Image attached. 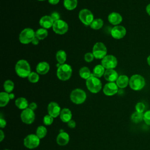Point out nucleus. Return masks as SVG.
<instances>
[{
	"label": "nucleus",
	"mask_w": 150,
	"mask_h": 150,
	"mask_svg": "<svg viewBox=\"0 0 150 150\" xmlns=\"http://www.w3.org/2000/svg\"><path fill=\"white\" fill-rule=\"evenodd\" d=\"M15 70L16 74L21 78L28 77L31 73L30 66L29 62L25 59L19 60L16 62Z\"/></svg>",
	"instance_id": "nucleus-1"
},
{
	"label": "nucleus",
	"mask_w": 150,
	"mask_h": 150,
	"mask_svg": "<svg viewBox=\"0 0 150 150\" xmlns=\"http://www.w3.org/2000/svg\"><path fill=\"white\" fill-rule=\"evenodd\" d=\"M71 66L68 64H60L57 69L56 75L57 78L62 81L68 80L72 74Z\"/></svg>",
	"instance_id": "nucleus-2"
},
{
	"label": "nucleus",
	"mask_w": 150,
	"mask_h": 150,
	"mask_svg": "<svg viewBox=\"0 0 150 150\" xmlns=\"http://www.w3.org/2000/svg\"><path fill=\"white\" fill-rule=\"evenodd\" d=\"M86 84L88 90L94 94L98 93L102 88L101 80L99 78L94 76L93 74L86 80Z\"/></svg>",
	"instance_id": "nucleus-3"
},
{
	"label": "nucleus",
	"mask_w": 150,
	"mask_h": 150,
	"mask_svg": "<svg viewBox=\"0 0 150 150\" xmlns=\"http://www.w3.org/2000/svg\"><path fill=\"white\" fill-rule=\"evenodd\" d=\"M129 86L130 88L135 91L142 90L145 86L144 77L140 74H134L129 78Z\"/></svg>",
	"instance_id": "nucleus-4"
},
{
	"label": "nucleus",
	"mask_w": 150,
	"mask_h": 150,
	"mask_svg": "<svg viewBox=\"0 0 150 150\" xmlns=\"http://www.w3.org/2000/svg\"><path fill=\"white\" fill-rule=\"evenodd\" d=\"M35 38V32L34 30L32 28H27L21 32L19 35V40L21 43L26 45L32 43Z\"/></svg>",
	"instance_id": "nucleus-5"
},
{
	"label": "nucleus",
	"mask_w": 150,
	"mask_h": 150,
	"mask_svg": "<svg viewBox=\"0 0 150 150\" xmlns=\"http://www.w3.org/2000/svg\"><path fill=\"white\" fill-rule=\"evenodd\" d=\"M70 100L76 104H83L87 98L86 92L81 88H75L70 93Z\"/></svg>",
	"instance_id": "nucleus-6"
},
{
	"label": "nucleus",
	"mask_w": 150,
	"mask_h": 150,
	"mask_svg": "<svg viewBox=\"0 0 150 150\" xmlns=\"http://www.w3.org/2000/svg\"><path fill=\"white\" fill-rule=\"evenodd\" d=\"M92 53L94 58L97 59H103L107 54V49L105 45L102 42H97L93 46Z\"/></svg>",
	"instance_id": "nucleus-7"
},
{
	"label": "nucleus",
	"mask_w": 150,
	"mask_h": 150,
	"mask_svg": "<svg viewBox=\"0 0 150 150\" xmlns=\"http://www.w3.org/2000/svg\"><path fill=\"white\" fill-rule=\"evenodd\" d=\"M40 139L36 134H30L24 138L23 145L28 149H34L39 145Z\"/></svg>",
	"instance_id": "nucleus-8"
},
{
	"label": "nucleus",
	"mask_w": 150,
	"mask_h": 150,
	"mask_svg": "<svg viewBox=\"0 0 150 150\" xmlns=\"http://www.w3.org/2000/svg\"><path fill=\"white\" fill-rule=\"evenodd\" d=\"M79 18L86 26H90L94 19L93 13L87 9H83L79 12Z\"/></svg>",
	"instance_id": "nucleus-9"
},
{
	"label": "nucleus",
	"mask_w": 150,
	"mask_h": 150,
	"mask_svg": "<svg viewBox=\"0 0 150 150\" xmlns=\"http://www.w3.org/2000/svg\"><path fill=\"white\" fill-rule=\"evenodd\" d=\"M101 65L105 69H114L118 64V60L116 57L111 54H107L101 59Z\"/></svg>",
	"instance_id": "nucleus-10"
},
{
	"label": "nucleus",
	"mask_w": 150,
	"mask_h": 150,
	"mask_svg": "<svg viewBox=\"0 0 150 150\" xmlns=\"http://www.w3.org/2000/svg\"><path fill=\"white\" fill-rule=\"evenodd\" d=\"M52 29L54 33L62 35L65 34L67 32L69 29V26L65 21L62 19H59L54 22Z\"/></svg>",
	"instance_id": "nucleus-11"
},
{
	"label": "nucleus",
	"mask_w": 150,
	"mask_h": 150,
	"mask_svg": "<svg viewBox=\"0 0 150 150\" xmlns=\"http://www.w3.org/2000/svg\"><path fill=\"white\" fill-rule=\"evenodd\" d=\"M21 118L22 121L26 124H32L35 120V114L34 111L27 108L21 112Z\"/></svg>",
	"instance_id": "nucleus-12"
},
{
	"label": "nucleus",
	"mask_w": 150,
	"mask_h": 150,
	"mask_svg": "<svg viewBox=\"0 0 150 150\" xmlns=\"http://www.w3.org/2000/svg\"><path fill=\"white\" fill-rule=\"evenodd\" d=\"M111 36L115 39H121L123 38L126 33L127 30L125 28L121 25L114 26L110 32Z\"/></svg>",
	"instance_id": "nucleus-13"
},
{
	"label": "nucleus",
	"mask_w": 150,
	"mask_h": 150,
	"mask_svg": "<svg viewBox=\"0 0 150 150\" xmlns=\"http://www.w3.org/2000/svg\"><path fill=\"white\" fill-rule=\"evenodd\" d=\"M103 93L105 96H112L118 91V87L115 82H108L103 87Z\"/></svg>",
	"instance_id": "nucleus-14"
},
{
	"label": "nucleus",
	"mask_w": 150,
	"mask_h": 150,
	"mask_svg": "<svg viewBox=\"0 0 150 150\" xmlns=\"http://www.w3.org/2000/svg\"><path fill=\"white\" fill-rule=\"evenodd\" d=\"M47 109L48 114L50 115L54 118L59 116L60 111L62 110L58 103L54 101H52L48 104Z\"/></svg>",
	"instance_id": "nucleus-15"
},
{
	"label": "nucleus",
	"mask_w": 150,
	"mask_h": 150,
	"mask_svg": "<svg viewBox=\"0 0 150 150\" xmlns=\"http://www.w3.org/2000/svg\"><path fill=\"white\" fill-rule=\"evenodd\" d=\"M54 21L50 15H45L40 18L39 20L40 26L44 29H47L53 27Z\"/></svg>",
	"instance_id": "nucleus-16"
},
{
	"label": "nucleus",
	"mask_w": 150,
	"mask_h": 150,
	"mask_svg": "<svg viewBox=\"0 0 150 150\" xmlns=\"http://www.w3.org/2000/svg\"><path fill=\"white\" fill-rule=\"evenodd\" d=\"M108 21L111 25L117 26L122 22V17L119 13L112 12L108 15Z\"/></svg>",
	"instance_id": "nucleus-17"
},
{
	"label": "nucleus",
	"mask_w": 150,
	"mask_h": 150,
	"mask_svg": "<svg viewBox=\"0 0 150 150\" xmlns=\"http://www.w3.org/2000/svg\"><path fill=\"white\" fill-rule=\"evenodd\" d=\"M117 72L114 69H106L104 77L108 82H115L118 77Z\"/></svg>",
	"instance_id": "nucleus-18"
},
{
	"label": "nucleus",
	"mask_w": 150,
	"mask_h": 150,
	"mask_svg": "<svg viewBox=\"0 0 150 150\" xmlns=\"http://www.w3.org/2000/svg\"><path fill=\"white\" fill-rule=\"evenodd\" d=\"M69 135L66 132H60L56 137V142L60 146L66 145L69 143Z\"/></svg>",
	"instance_id": "nucleus-19"
},
{
	"label": "nucleus",
	"mask_w": 150,
	"mask_h": 150,
	"mask_svg": "<svg viewBox=\"0 0 150 150\" xmlns=\"http://www.w3.org/2000/svg\"><path fill=\"white\" fill-rule=\"evenodd\" d=\"M50 69L49 64L46 62H39L36 67V71L39 74L44 75L47 74Z\"/></svg>",
	"instance_id": "nucleus-20"
},
{
	"label": "nucleus",
	"mask_w": 150,
	"mask_h": 150,
	"mask_svg": "<svg viewBox=\"0 0 150 150\" xmlns=\"http://www.w3.org/2000/svg\"><path fill=\"white\" fill-rule=\"evenodd\" d=\"M60 120L63 122H68L69 121L71 120L72 118V113L70 109L67 108H64L62 109L60 115H59Z\"/></svg>",
	"instance_id": "nucleus-21"
},
{
	"label": "nucleus",
	"mask_w": 150,
	"mask_h": 150,
	"mask_svg": "<svg viewBox=\"0 0 150 150\" xmlns=\"http://www.w3.org/2000/svg\"><path fill=\"white\" fill-rule=\"evenodd\" d=\"M129 79L126 75H120L118 76L115 83L118 86V88H124L129 85Z\"/></svg>",
	"instance_id": "nucleus-22"
},
{
	"label": "nucleus",
	"mask_w": 150,
	"mask_h": 150,
	"mask_svg": "<svg viewBox=\"0 0 150 150\" xmlns=\"http://www.w3.org/2000/svg\"><path fill=\"white\" fill-rule=\"evenodd\" d=\"M15 105L19 109L22 110L28 108L29 104L28 103V101L26 100V98H25V97H22L16 98L15 101Z\"/></svg>",
	"instance_id": "nucleus-23"
},
{
	"label": "nucleus",
	"mask_w": 150,
	"mask_h": 150,
	"mask_svg": "<svg viewBox=\"0 0 150 150\" xmlns=\"http://www.w3.org/2000/svg\"><path fill=\"white\" fill-rule=\"evenodd\" d=\"M105 69L101 64H97L94 67L92 74L98 78L101 77L104 74Z\"/></svg>",
	"instance_id": "nucleus-24"
},
{
	"label": "nucleus",
	"mask_w": 150,
	"mask_h": 150,
	"mask_svg": "<svg viewBox=\"0 0 150 150\" xmlns=\"http://www.w3.org/2000/svg\"><path fill=\"white\" fill-rule=\"evenodd\" d=\"M56 59L58 63L62 64H64L67 59L66 52L63 50H59L56 53Z\"/></svg>",
	"instance_id": "nucleus-25"
},
{
	"label": "nucleus",
	"mask_w": 150,
	"mask_h": 150,
	"mask_svg": "<svg viewBox=\"0 0 150 150\" xmlns=\"http://www.w3.org/2000/svg\"><path fill=\"white\" fill-rule=\"evenodd\" d=\"M10 100L11 99L9 98V93H8L5 91L1 92V93H0V107H3L6 106L9 102Z\"/></svg>",
	"instance_id": "nucleus-26"
},
{
	"label": "nucleus",
	"mask_w": 150,
	"mask_h": 150,
	"mask_svg": "<svg viewBox=\"0 0 150 150\" xmlns=\"http://www.w3.org/2000/svg\"><path fill=\"white\" fill-rule=\"evenodd\" d=\"M64 7L69 10L72 11L77 6V0H63Z\"/></svg>",
	"instance_id": "nucleus-27"
},
{
	"label": "nucleus",
	"mask_w": 150,
	"mask_h": 150,
	"mask_svg": "<svg viewBox=\"0 0 150 150\" xmlns=\"http://www.w3.org/2000/svg\"><path fill=\"white\" fill-rule=\"evenodd\" d=\"M79 75L82 79L87 80L90 76H91L92 73H91V71L88 67L84 66L80 68V69L79 70Z\"/></svg>",
	"instance_id": "nucleus-28"
},
{
	"label": "nucleus",
	"mask_w": 150,
	"mask_h": 150,
	"mask_svg": "<svg viewBox=\"0 0 150 150\" xmlns=\"http://www.w3.org/2000/svg\"><path fill=\"white\" fill-rule=\"evenodd\" d=\"M48 35V32L47 29L44 28H39L35 31V37L39 40L45 39Z\"/></svg>",
	"instance_id": "nucleus-29"
},
{
	"label": "nucleus",
	"mask_w": 150,
	"mask_h": 150,
	"mask_svg": "<svg viewBox=\"0 0 150 150\" xmlns=\"http://www.w3.org/2000/svg\"><path fill=\"white\" fill-rule=\"evenodd\" d=\"M144 119V113L138 112L135 111L133 112L131 115V120L135 124L139 123Z\"/></svg>",
	"instance_id": "nucleus-30"
},
{
	"label": "nucleus",
	"mask_w": 150,
	"mask_h": 150,
	"mask_svg": "<svg viewBox=\"0 0 150 150\" xmlns=\"http://www.w3.org/2000/svg\"><path fill=\"white\" fill-rule=\"evenodd\" d=\"M104 25V22L101 18H96L93 20V21L90 24V26L91 29L94 30H98L101 29Z\"/></svg>",
	"instance_id": "nucleus-31"
},
{
	"label": "nucleus",
	"mask_w": 150,
	"mask_h": 150,
	"mask_svg": "<svg viewBox=\"0 0 150 150\" xmlns=\"http://www.w3.org/2000/svg\"><path fill=\"white\" fill-rule=\"evenodd\" d=\"M4 89L5 92L8 93H11L15 87L14 83L11 80H6L4 83Z\"/></svg>",
	"instance_id": "nucleus-32"
},
{
	"label": "nucleus",
	"mask_w": 150,
	"mask_h": 150,
	"mask_svg": "<svg viewBox=\"0 0 150 150\" xmlns=\"http://www.w3.org/2000/svg\"><path fill=\"white\" fill-rule=\"evenodd\" d=\"M47 132V128L43 125H40L39 126L37 129H36V135L40 138V139H42L43 138L45 137V136L46 135Z\"/></svg>",
	"instance_id": "nucleus-33"
},
{
	"label": "nucleus",
	"mask_w": 150,
	"mask_h": 150,
	"mask_svg": "<svg viewBox=\"0 0 150 150\" xmlns=\"http://www.w3.org/2000/svg\"><path fill=\"white\" fill-rule=\"evenodd\" d=\"M28 79L29 82L32 83H36L39 80V76L37 72L31 71L28 77Z\"/></svg>",
	"instance_id": "nucleus-34"
},
{
	"label": "nucleus",
	"mask_w": 150,
	"mask_h": 150,
	"mask_svg": "<svg viewBox=\"0 0 150 150\" xmlns=\"http://www.w3.org/2000/svg\"><path fill=\"white\" fill-rule=\"evenodd\" d=\"M53 120L54 118L53 117L49 114H47L44 116L43 118V122L45 125H50L53 123Z\"/></svg>",
	"instance_id": "nucleus-35"
},
{
	"label": "nucleus",
	"mask_w": 150,
	"mask_h": 150,
	"mask_svg": "<svg viewBox=\"0 0 150 150\" xmlns=\"http://www.w3.org/2000/svg\"><path fill=\"white\" fill-rule=\"evenodd\" d=\"M135 111L138 112L143 113L145 109V105L142 102H138L135 105Z\"/></svg>",
	"instance_id": "nucleus-36"
},
{
	"label": "nucleus",
	"mask_w": 150,
	"mask_h": 150,
	"mask_svg": "<svg viewBox=\"0 0 150 150\" xmlns=\"http://www.w3.org/2000/svg\"><path fill=\"white\" fill-rule=\"evenodd\" d=\"M143 120L148 125H150V110L145 111L144 113Z\"/></svg>",
	"instance_id": "nucleus-37"
},
{
	"label": "nucleus",
	"mask_w": 150,
	"mask_h": 150,
	"mask_svg": "<svg viewBox=\"0 0 150 150\" xmlns=\"http://www.w3.org/2000/svg\"><path fill=\"white\" fill-rule=\"evenodd\" d=\"M94 56L93 53H91V52L86 53L84 56V60L88 63L91 62L94 60Z\"/></svg>",
	"instance_id": "nucleus-38"
},
{
	"label": "nucleus",
	"mask_w": 150,
	"mask_h": 150,
	"mask_svg": "<svg viewBox=\"0 0 150 150\" xmlns=\"http://www.w3.org/2000/svg\"><path fill=\"white\" fill-rule=\"evenodd\" d=\"M50 16H51V18H52V19L53 20L54 22L60 19V15H59V13L57 12H55L54 11V12H52Z\"/></svg>",
	"instance_id": "nucleus-39"
},
{
	"label": "nucleus",
	"mask_w": 150,
	"mask_h": 150,
	"mask_svg": "<svg viewBox=\"0 0 150 150\" xmlns=\"http://www.w3.org/2000/svg\"><path fill=\"white\" fill-rule=\"evenodd\" d=\"M67 125L69 128H74L76 127V122L75 121H74L73 120H71L70 121H69L68 122H67Z\"/></svg>",
	"instance_id": "nucleus-40"
},
{
	"label": "nucleus",
	"mask_w": 150,
	"mask_h": 150,
	"mask_svg": "<svg viewBox=\"0 0 150 150\" xmlns=\"http://www.w3.org/2000/svg\"><path fill=\"white\" fill-rule=\"evenodd\" d=\"M6 125V121L5 119H4L2 117H1L0 118V127L1 128H4Z\"/></svg>",
	"instance_id": "nucleus-41"
},
{
	"label": "nucleus",
	"mask_w": 150,
	"mask_h": 150,
	"mask_svg": "<svg viewBox=\"0 0 150 150\" xmlns=\"http://www.w3.org/2000/svg\"><path fill=\"white\" fill-rule=\"evenodd\" d=\"M37 107H38V105H37V104H36V103H35V102H32V103H30L29 104V107H28V108H29L30 109L32 110L33 111H35V110L37 108Z\"/></svg>",
	"instance_id": "nucleus-42"
},
{
	"label": "nucleus",
	"mask_w": 150,
	"mask_h": 150,
	"mask_svg": "<svg viewBox=\"0 0 150 150\" xmlns=\"http://www.w3.org/2000/svg\"><path fill=\"white\" fill-rule=\"evenodd\" d=\"M47 1H48L49 3L52 5H56L60 1V0H47Z\"/></svg>",
	"instance_id": "nucleus-43"
},
{
	"label": "nucleus",
	"mask_w": 150,
	"mask_h": 150,
	"mask_svg": "<svg viewBox=\"0 0 150 150\" xmlns=\"http://www.w3.org/2000/svg\"><path fill=\"white\" fill-rule=\"evenodd\" d=\"M5 138V134L2 129H0V141L2 142Z\"/></svg>",
	"instance_id": "nucleus-44"
},
{
	"label": "nucleus",
	"mask_w": 150,
	"mask_h": 150,
	"mask_svg": "<svg viewBox=\"0 0 150 150\" xmlns=\"http://www.w3.org/2000/svg\"><path fill=\"white\" fill-rule=\"evenodd\" d=\"M39 40L38 38H36V37L35 38V39L32 42V43L33 45H38L39 44Z\"/></svg>",
	"instance_id": "nucleus-45"
},
{
	"label": "nucleus",
	"mask_w": 150,
	"mask_h": 150,
	"mask_svg": "<svg viewBox=\"0 0 150 150\" xmlns=\"http://www.w3.org/2000/svg\"><path fill=\"white\" fill-rule=\"evenodd\" d=\"M145 9H146V13L150 16V4H148V5H146Z\"/></svg>",
	"instance_id": "nucleus-46"
},
{
	"label": "nucleus",
	"mask_w": 150,
	"mask_h": 150,
	"mask_svg": "<svg viewBox=\"0 0 150 150\" xmlns=\"http://www.w3.org/2000/svg\"><path fill=\"white\" fill-rule=\"evenodd\" d=\"M9 98L11 100H12L15 98V94L13 93H9Z\"/></svg>",
	"instance_id": "nucleus-47"
},
{
	"label": "nucleus",
	"mask_w": 150,
	"mask_h": 150,
	"mask_svg": "<svg viewBox=\"0 0 150 150\" xmlns=\"http://www.w3.org/2000/svg\"><path fill=\"white\" fill-rule=\"evenodd\" d=\"M146 61H147V63L150 66V55H149L146 59Z\"/></svg>",
	"instance_id": "nucleus-48"
},
{
	"label": "nucleus",
	"mask_w": 150,
	"mask_h": 150,
	"mask_svg": "<svg viewBox=\"0 0 150 150\" xmlns=\"http://www.w3.org/2000/svg\"><path fill=\"white\" fill-rule=\"evenodd\" d=\"M38 1H46V0H38Z\"/></svg>",
	"instance_id": "nucleus-49"
},
{
	"label": "nucleus",
	"mask_w": 150,
	"mask_h": 150,
	"mask_svg": "<svg viewBox=\"0 0 150 150\" xmlns=\"http://www.w3.org/2000/svg\"><path fill=\"white\" fill-rule=\"evenodd\" d=\"M4 150H9V149H4Z\"/></svg>",
	"instance_id": "nucleus-50"
}]
</instances>
